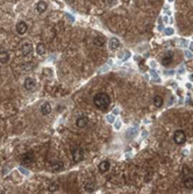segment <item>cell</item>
Segmentation results:
<instances>
[{
    "instance_id": "8",
    "label": "cell",
    "mask_w": 193,
    "mask_h": 194,
    "mask_svg": "<svg viewBox=\"0 0 193 194\" xmlns=\"http://www.w3.org/2000/svg\"><path fill=\"white\" fill-rule=\"evenodd\" d=\"M28 30V26L24 21H20L19 23L17 24V33L20 34V35H23L26 34V32Z\"/></svg>"
},
{
    "instance_id": "4",
    "label": "cell",
    "mask_w": 193,
    "mask_h": 194,
    "mask_svg": "<svg viewBox=\"0 0 193 194\" xmlns=\"http://www.w3.org/2000/svg\"><path fill=\"white\" fill-rule=\"evenodd\" d=\"M20 51H21V54H22L23 56L30 55V54L33 52V44H32L30 42H28V41L23 42V43L21 44V47H20Z\"/></svg>"
},
{
    "instance_id": "12",
    "label": "cell",
    "mask_w": 193,
    "mask_h": 194,
    "mask_svg": "<svg viewBox=\"0 0 193 194\" xmlns=\"http://www.w3.org/2000/svg\"><path fill=\"white\" fill-rule=\"evenodd\" d=\"M36 9H37V12L39 13H44L47 9H48V6H47V4L44 2V1H39L37 2V5H36Z\"/></svg>"
},
{
    "instance_id": "6",
    "label": "cell",
    "mask_w": 193,
    "mask_h": 194,
    "mask_svg": "<svg viewBox=\"0 0 193 194\" xmlns=\"http://www.w3.org/2000/svg\"><path fill=\"white\" fill-rule=\"evenodd\" d=\"M33 159H34V152L33 151H28V152H26L24 155L22 156L21 163L24 164V165H28V164H30L33 162Z\"/></svg>"
},
{
    "instance_id": "1",
    "label": "cell",
    "mask_w": 193,
    "mask_h": 194,
    "mask_svg": "<svg viewBox=\"0 0 193 194\" xmlns=\"http://www.w3.org/2000/svg\"><path fill=\"white\" fill-rule=\"evenodd\" d=\"M93 103L96 106L98 109L100 111H106L107 107L109 106L111 103V99H109V96L105 92H100L94 96L93 98Z\"/></svg>"
},
{
    "instance_id": "19",
    "label": "cell",
    "mask_w": 193,
    "mask_h": 194,
    "mask_svg": "<svg viewBox=\"0 0 193 194\" xmlns=\"http://www.w3.org/2000/svg\"><path fill=\"white\" fill-rule=\"evenodd\" d=\"M85 188H86V191H87V192H92V191H93V186H90L89 184H86Z\"/></svg>"
},
{
    "instance_id": "11",
    "label": "cell",
    "mask_w": 193,
    "mask_h": 194,
    "mask_svg": "<svg viewBox=\"0 0 193 194\" xmlns=\"http://www.w3.org/2000/svg\"><path fill=\"white\" fill-rule=\"evenodd\" d=\"M50 112H51V105L49 102H44L41 106V113L43 115H48V114H50Z\"/></svg>"
},
{
    "instance_id": "2",
    "label": "cell",
    "mask_w": 193,
    "mask_h": 194,
    "mask_svg": "<svg viewBox=\"0 0 193 194\" xmlns=\"http://www.w3.org/2000/svg\"><path fill=\"white\" fill-rule=\"evenodd\" d=\"M174 143L178 144V145L184 144L185 141H186V134H185L183 130H180V129L176 130L174 134Z\"/></svg>"
},
{
    "instance_id": "14",
    "label": "cell",
    "mask_w": 193,
    "mask_h": 194,
    "mask_svg": "<svg viewBox=\"0 0 193 194\" xmlns=\"http://www.w3.org/2000/svg\"><path fill=\"white\" fill-rule=\"evenodd\" d=\"M153 102H154L155 107L159 108V107L163 106V98L161 97V96H155L154 99H153Z\"/></svg>"
},
{
    "instance_id": "16",
    "label": "cell",
    "mask_w": 193,
    "mask_h": 194,
    "mask_svg": "<svg viewBox=\"0 0 193 194\" xmlns=\"http://www.w3.org/2000/svg\"><path fill=\"white\" fill-rule=\"evenodd\" d=\"M105 43H106V41H105V37H104V36H101V35H97V37L94 39V44H96V45L102 47Z\"/></svg>"
},
{
    "instance_id": "7",
    "label": "cell",
    "mask_w": 193,
    "mask_h": 194,
    "mask_svg": "<svg viewBox=\"0 0 193 194\" xmlns=\"http://www.w3.org/2000/svg\"><path fill=\"white\" fill-rule=\"evenodd\" d=\"M36 87V83L33 78H27L24 80V88L28 90V91H34Z\"/></svg>"
},
{
    "instance_id": "10",
    "label": "cell",
    "mask_w": 193,
    "mask_h": 194,
    "mask_svg": "<svg viewBox=\"0 0 193 194\" xmlns=\"http://www.w3.org/2000/svg\"><path fill=\"white\" fill-rule=\"evenodd\" d=\"M87 123H89V119L86 116L78 117L77 121H76V124H77V127H79V128H85L87 126Z\"/></svg>"
},
{
    "instance_id": "13",
    "label": "cell",
    "mask_w": 193,
    "mask_h": 194,
    "mask_svg": "<svg viewBox=\"0 0 193 194\" xmlns=\"http://www.w3.org/2000/svg\"><path fill=\"white\" fill-rule=\"evenodd\" d=\"M184 186L187 190H193V177H186L184 179Z\"/></svg>"
},
{
    "instance_id": "5",
    "label": "cell",
    "mask_w": 193,
    "mask_h": 194,
    "mask_svg": "<svg viewBox=\"0 0 193 194\" xmlns=\"http://www.w3.org/2000/svg\"><path fill=\"white\" fill-rule=\"evenodd\" d=\"M172 59H174V52L168 51V52H165V54H164V56L162 57V59H161V63H162V65H164V66H169V65L171 64Z\"/></svg>"
},
{
    "instance_id": "17",
    "label": "cell",
    "mask_w": 193,
    "mask_h": 194,
    "mask_svg": "<svg viewBox=\"0 0 193 194\" xmlns=\"http://www.w3.org/2000/svg\"><path fill=\"white\" fill-rule=\"evenodd\" d=\"M9 60V55L7 51H1L0 52V63H7Z\"/></svg>"
},
{
    "instance_id": "15",
    "label": "cell",
    "mask_w": 193,
    "mask_h": 194,
    "mask_svg": "<svg viewBox=\"0 0 193 194\" xmlns=\"http://www.w3.org/2000/svg\"><path fill=\"white\" fill-rule=\"evenodd\" d=\"M119 47H120V41L117 39H115V37L111 39V41H109V48H111L112 50H115Z\"/></svg>"
},
{
    "instance_id": "18",
    "label": "cell",
    "mask_w": 193,
    "mask_h": 194,
    "mask_svg": "<svg viewBox=\"0 0 193 194\" xmlns=\"http://www.w3.org/2000/svg\"><path fill=\"white\" fill-rule=\"evenodd\" d=\"M45 51H47L45 45H44L43 43H39V44H37V47H36V52H37L39 55H44V54H45Z\"/></svg>"
},
{
    "instance_id": "9",
    "label": "cell",
    "mask_w": 193,
    "mask_h": 194,
    "mask_svg": "<svg viewBox=\"0 0 193 194\" xmlns=\"http://www.w3.org/2000/svg\"><path fill=\"white\" fill-rule=\"evenodd\" d=\"M111 167V163L109 160H102L100 164H99V171L101 173H106Z\"/></svg>"
},
{
    "instance_id": "3",
    "label": "cell",
    "mask_w": 193,
    "mask_h": 194,
    "mask_svg": "<svg viewBox=\"0 0 193 194\" xmlns=\"http://www.w3.org/2000/svg\"><path fill=\"white\" fill-rule=\"evenodd\" d=\"M72 159L75 163H79L84 159V150L80 147H76L72 150Z\"/></svg>"
}]
</instances>
